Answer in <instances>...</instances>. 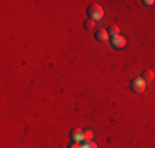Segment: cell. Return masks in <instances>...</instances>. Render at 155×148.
I'll return each mask as SVG.
<instances>
[{
  "mask_svg": "<svg viewBox=\"0 0 155 148\" xmlns=\"http://www.w3.org/2000/svg\"><path fill=\"white\" fill-rule=\"evenodd\" d=\"M87 17L94 21L101 20V18L104 17V8H102L99 3H93L91 7H87Z\"/></svg>",
  "mask_w": 155,
  "mask_h": 148,
  "instance_id": "obj_1",
  "label": "cell"
},
{
  "mask_svg": "<svg viewBox=\"0 0 155 148\" xmlns=\"http://www.w3.org/2000/svg\"><path fill=\"white\" fill-rule=\"evenodd\" d=\"M109 35H110V36H117V35H120L119 27H117V25H112V27L109 28Z\"/></svg>",
  "mask_w": 155,
  "mask_h": 148,
  "instance_id": "obj_9",
  "label": "cell"
},
{
  "mask_svg": "<svg viewBox=\"0 0 155 148\" xmlns=\"http://www.w3.org/2000/svg\"><path fill=\"white\" fill-rule=\"evenodd\" d=\"M84 28H86V30H94L96 28V21L91 20V18H87V20L84 21Z\"/></svg>",
  "mask_w": 155,
  "mask_h": 148,
  "instance_id": "obj_7",
  "label": "cell"
},
{
  "mask_svg": "<svg viewBox=\"0 0 155 148\" xmlns=\"http://www.w3.org/2000/svg\"><path fill=\"white\" fill-rule=\"evenodd\" d=\"M145 86H147V82L142 79V77H135V79L130 82V87H132V91H134L135 94H142V92L145 91Z\"/></svg>",
  "mask_w": 155,
  "mask_h": 148,
  "instance_id": "obj_2",
  "label": "cell"
},
{
  "mask_svg": "<svg viewBox=\"0 0 155 148\" xmlns=\"http://www.w3.org/2000/svg\"><path fill=\"white\" fill-rule=\"evenodd\" d=\"M96 40H97V41H107L109 40V31L107 30H97V31H96Z\"/></svg>",
  "mask_w": 155,
  "mask_h": 148,
  "instance_id": "obj_5",
  "label": "cell"
},
{
  "mask_svg": "<svg viewBox=\"0 0 155 148\" xmlns=\"http://www.w3.org/2000/svg\"><path fill=\"white\" fill-rule=\"evenodd\" d=\"M93 137H94V132L93 130H86V132H84L83 140H84V142H93Z\"/></svg>",
  "mask_w": 155,
  "mask_h": 148,
  "instance_id": "obj_8",
  "label": "cell"
},
{
  "mask_svg": "<svg viewBox=\"0 0 155 148\" xmlns=\"http://www.w3.org/2000/svg\"><path fill=\"white\" fill-rule=\"evenodd\" d=\"M140 77H142L145 82H152V81H153V71H152V69H147V71L143 72Z\"/></svg>",
  "mask_w": 155,
  "mask_h": 148,
  "instance_id": "obj_6",
  "label": "cell"
},
{
  "mask_svg": "<svg viewBox=\"0 0 155 148\" xmlns=\"http://www.w3.org/2000/svg\"><path fill=\"white\" fill-rule=\"evenodd\" d=\"M83 137H84V132L79 130V128H74V130H71V138L74 143H79L83 142Z\"/></svg>",
  "mask_w": 155,
  "mask_h": 148,
  "instance_id": "obj_4",
  "label": "cell"
},
{
  "mask_svg": "<svg viewBox=\"0 0 155 148\" xmlns=\"http://www.w3.org/2000/svg\"><path fill=\"white\" fill-rule=\"evenodd\" d=\"M81 148H97L94 142H84V145H81Z\"/></svg>",
  "mask_w": 155,
  "mask_h": 148,
  "instance_id": "obj_10",
  "label": "cell"
},
{
  "mask_svg": "<svg viewBox=\"0 0 155 148\" xmlns=\"http://www.w3.org/2000/svg\"><path fill=\"white\" fill-rule=\"evenodd\" d=\"M69 148H81V145H79V143H73V145L69 146Z\"/></svg>",
  "mask_w": 155,
  "mask_h": 148,
  "instance_id": "obj_11",
  "label": "cell"
},
{
  "mask_svg": "<svg viewBox=\"0 0 155 148\" xmlns=\"http://www.w3.org/2000/svg\"><path fill=\"white\" fill-rule=\"evenodd\" d=\"M110 44H112L116 50H120V48H125L127 44V40L122 35H117V36H110Z\"/></svg>",
  "mask_w": 155,
  "mask_h": 148,
  "instance_id": "obj_3",
  "label": "cell"
}]
</instances>
